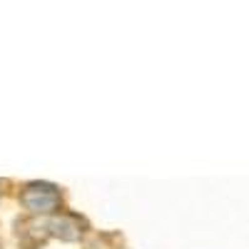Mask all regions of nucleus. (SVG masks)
<instances>
[{
  "label": "nucleus",
  "instance_id": "f257e3e1",
  "mask_svg": "<svg viewBox=\"0 0 249 249\" xmlns=\"http://www.w3.org/2000/svg\"><path fill=\"white\" fill-rule=\"evenodd\" d=\"M20 202H23L25 210H30V212H53V210H57V204H60V192H57V187H53V184L33 182V184H28L23 190Z\"/></svg>",
  "mask_w": 249,
  "mask_h": 249
}]
</instances>
